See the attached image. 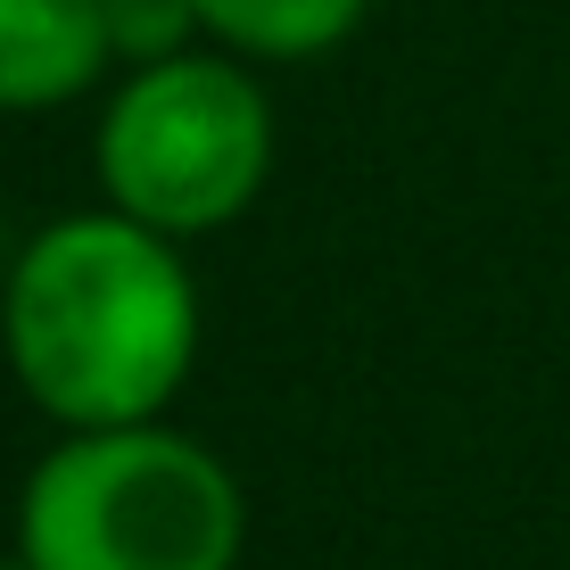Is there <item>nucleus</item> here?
Here are the masks:
<instances>
[{
    "label": "nucleus",
    "mask_w": 570,
    "mask_h": 570,
    "mask_svg": "<svg viewBox=\"0 0 570 570\" xmlns=\"http://www.w3.org/2000/svg\"><path fill=\"white\" fill-rule=\"evenodd\" d=\"M248 497L207 439L174 422L58 430L17 488V570H240Z\"/></svg>",
    "instance_id": "f03ea898"
},
{
    "label": "nucleus",
    "mask_w": 570,
    "mask_h": 570,
    "mask_svg": "<svg viewBox=\"0 0 570 570\" xmlns=\"http://www.w3.org/2000/svg\"><path fill=\"white\" fill-rule=\"evenodd\" d=\"M108 67V0H0V116L67 108Z\"/></svg>",
    "instance_id": "20e7f679"
},
{
    "label": "nucleus",
    "mask_w": 570,
    "mask_h": 570,
    "mask_svg": "<svg viewBox=\"0 0 570 570\" xmlns=\"http://www.w3.org/2000/svg\"><path fill=\"white\" fill-rule=\"evenodd\" d=\"M91 174L116 215L166 240L240 224L273 183V100L257 67L215 42L125 67L91 125Z\"/></svg>",
    "instance_id": "7ed1b4c3"
},
{
    "label": "nucleus",
    "mask_w": 570,
    "mask_h": 570,
    "mask_svg": "<svg viewBox=\"0 0 570 570\" xmlns=\"http://www.w3.org/2000/svg\"><path fill=\"white\" fill-rule=\"evenodd\" d=\"M0 356L58 430L166 422L199 364V282L183 240L116 207L42 224L0 282Z\"/></svg>",
    "instance_id": "f257e3e1"
},
{
    "label": "nucleus",
    "mask_w": 570,
    "mask_h": 570,
    "mask_svg": "<svg viewBox=\"0 0 570 570\" xmlns=\"http://www.w3.org/2000/svg\"><path fill=\"white\" fill-rule=\"evenodd\" d=\"M190 9L215 50L248 58V67H306L364 26L372 0H190Z\"/></svg>",
    "instance_id": "39448f33"
},
{
    "label": "nucleus",
    "mask_w": 570,
    "mask_h": 570,
    "mask_svg": "<svg viewBox=\"0 0 570 570\" xmlns=\"http://www.w3.org/2000/svg\"><path fill=\"white\" fill-rule=\"evenodd\" d=\"M199 9L190 0H108V50L116 67H157L174 50H199Z\"/></svg>",
    "instance_id": "423d86ee"
}]
</instances>
